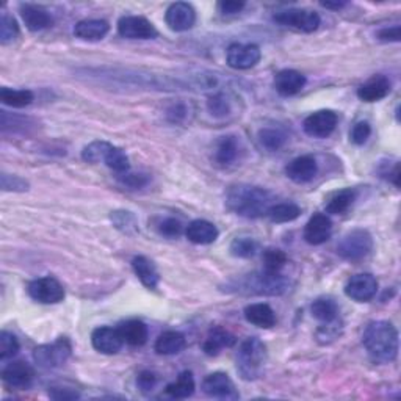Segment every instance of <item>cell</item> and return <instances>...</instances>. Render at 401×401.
I'll list each match as a JSON object with an SVG mask.
<instances>
[{"instance_id":"obj_54","label":"cell","mask_w":401,"mask_h":401,"mask_svg":"<svg viewBox=\"0 0 401 401\" xmlns=\"http://www.w3.org/2000/svg\"><path fill=\"white\" fill-rule=\"evenodd\" d=\"M346 5V2H322V6L329 10H341Z\"/></svg>"},{"instance_id":"obj_31","label":"cell","mask_w":401,"mask_h":401,"mask_svg":"<svg viewBox=\"0 0 401 401\" xmlns=\"http://www.w3.org/2000/svg\"><path fill=\"white\" fill-rule=\"evenodd\" d=\"M195 378L192 372H182L174 383L166 386V395L171 398H188L195 393Z\"/></svg>"},{"instance_id":"obj_11","label":"cell","mask_w":401,"mask_h":401,"mask_svg":"<svg viewBox=\"0 0 401 401\" xmlns=\"http://www.w3.org/2000/svg\"><path fill=\"white\" fill-rule=\"evenodd\" d=\"M378 291L376 277L370 273H361L353 276L345 285V294L357 303H369Z\"/></svg>"},{"instance_id":"obj_2","label":"cell","mask_w":401,"mask_h":401,"mask_svg":"<svg viewBox=\"0 0 401 401\" xmlns=\"http://www.w3.org/2000/svg\"><path fill=\"white\" fill-rule=\"evenodd\" d=\"M362 343L375 362L389 364L398 356V331L389 322H373L364 332Z\"/></svg>"},{"instance_id":"obj_4","label":"cell","mask_w":401,"mask_h":401,"mask_svg":"<svg viewBox=\"0 0 401 401\" xmlns=\"http://www.w3.org/2000/svg\"><path fill=\"white\" fill-rule=\"evenodd\" d=\"M267 362V346L259 337H248L243 341L237 353V370L246 381L257 379Z\"/></svg>"},{"instance_id":"obj_17","label":"cell","mask_w":401,"mask_h":401,"mask_svg":"<svg viewBox=\"0 0 401 401\" xmlns=\"http://www.w3.org/2000/svg\"><path fill=\"white\" fill-rule=\"evenodd\" d=\"M332 234V221L328 215L317 213L312 216L304 228V240L309 244H323L329 240Z\"/></svg>"},{"instance_id":"obj_5","label":"cell","mask_w":401,"mask_h":401,"mask_svg":"<svg viewBox=\"0 0 401 401\" xmlns=\"http://www.w3.org/2000/svg\"><path fill=\"white\" fill-rule=\"evenodd\" d=\"M373 249V239L369 230L355 229L346 234L337 244V254L345 261H361L369 256Z\"/></svg>"},{"instance_id":"obj_34","label":"cell","mask_w":401,"mask_h":401,"mask_svg":"<svg viewBox=\"0 0 401 401\" xmlns=\"http://www.w3.org/2000/svg\"><path fill=\"white\" fill-rule=\"evenodd\" d=\"M310 310H312V317L317 318V320L322 323H331L337 320L338 317L337 304L329 300V298H320V300L314 301Z\"/></svg>"},{"instance_id":"obj_44","label":"cell","mask_w":401,"mask_h":401,"mask_svg":"<svg viewBox=\"0 0 401 401\" xmlns=\"http://www.w3.org/2000/svg\"><path fill=\"white\" fill-rule=\"evenodd\" d=\"M341 336V323L334 320L331 323H323L320 329L317 331V338L320 343H329Z\"/></svg>"},{"instance_id":"obj_49","label":"cell","mask_w":401,"mask_h":401,"mask_svg":"<svg viewBox=\"0 0 401 401\" xmlns=\"http://www.w3.org/2000/svg\"><path fill=\"white\" fill-rule=\"evenodd\" d=\"M378 39L384 41V43H398L401 39V27L393 25V27H386L378 32Z\"/></svg>"},{"instance_id":"obj_7","label":"cell","mask_w":401,"mask_h":401,"mask_svg":"<svg viewBox=\"0 0 401 401\" xmlns=\"http://www.w3.org/2000/svg\"><path fill=\"white\" fill-rule=\"evenodd\" d=\"M277 24L284 27H290L298 32L312 33L320 27L322 19L318 16V13L309 11V10H300V8H290L276 13L273 16Z\"/></svg>"},{"instance_id":"obj_48","label":"cell","mask_w":401,"mask_h":401,"mask_svg":"<svg viewBox=\"0 0 401 401\" xmlns=\"http://www.w3.org/2000/svg\"><path fill=\"white\" fill-rule=\"evenodd\" d=\"M113 223L117 224V228L122 229L124 232H129V228L137 229V223H135V216L131 212H114L112 215Z\"/></svg>"},{"instance_id":"obj_15","label":"cell","mask_w":401,"mask_h":401,"mask_svg":"<svg viewBox=\"0 0 401 401\" xmlns=\"http://www.w3.org/2000/svg\"><path fill=\"white\" fill-rule=\"evenodd\" d=\"M33 378H35V372L29 364L22 361L11 362L2 370L4 383L11 389H29L33 383Z\"/></svg>"},{"instance_id":"obj_12","label":"cell","mask_w":401,"mask_h":401,"mask_svg":"<svg viewBox=\"0 0 401 401\" xmlns=\"http://www.w3.org/2000/svg\"><path fill=\"white\" fill-rule=\"evenodd\" d=\"M261 49L256 44H232L229 46L226 61L234 70H251L261 61Z\"/></svg>"},{"instance_id":"obj_22","label":"cell","mask_w":401,"mask_h":401,"mask_svg":"<svg viewBox=\"0 0 401 401\" xmlns=\"http://www.w3.org/2000/svg\"><path fill=\"white\" fill-rule=\"evenodd\" d=\"M244 318H246L248 323L263 329H270L276 324L275 310L271 309L268 304L263 303L249 304L248 308L244 309Z\"/></svg>"},{"instance_id":"obj_33","label":"cell","mask_w":401,"mask_h":401,"mask_svg":"<svg viewBox=\"0 0 401 401\" xmlns=\"http://www.w3.org/2000/svg\"><path fill=\"white\" fill-rule=\"evenodd\" d=\"M259 141L267 151H280L287 141V135L280 127H265L259 131Z\"/></svg>"},{"instance_id":"obj_1","label":"cell","mask_w":401,"mask_h":401,"mask_svg":"<svg viewBox=\"0 0 401 401\" xmlns=\"http://www.w3.org/2000/svg\"><path fill=\"white\" fill-rule=\"evenodd\" d=\"M273 195L268 190L239 183L228 190L226 206L235 215L244 218H261L273 206Z\"/></svg>"},{"instance_id":"obj_14","label":"cell","mask_w":401,"mask_h":401,"mask_svg":"<svg viewBox=\"0 0 401 401\" xmlns=\"http://www.w3.org/2000/svg\"><path fill=\"white\" fill-rule=\"evenodd\" d=\"M165 22L173 32H187L196 22V11L190 4L176 2L168 6Z\"/></svg>"},{"instance_id":"obj_43","label":"cell","mask_w":401,"mask_h":401,"mask_svg":"<svg viewBox=\"0 0 401 401\" xmlns=\"http://www.w3.org/2000/svg\"><path fill=\"white\" fill-rule=\"evenodd\" d=\"M0 187L4 192H27L29 190V182L25 179L19 178V176H11L4 173L0 178Z\"/></svg>"},{"instance_id":"obj_23","label":"cell","mask_w":401,"mask_h":401,"mask_svg":"<svg viewBox=\"0 0 401 401\" xmlns=\"http://www.w3.org/2000/svg\"><path fill=\"white\" fill-rule=\"evenodd\" d=\"M108 30L110 25L104 19H85L74 27V35L84 41H99L107 35Z\"/></svg>"},{"instance_id":"obj_27","label":"cell","mask_w":401,"mask_h":401,"mask_svg":"<svg viewBox=\"0 0 401 401\" xmlns=\"http://www.w3.org/2000/svg\"><path fill=\"white\" fill-rule=\"evenodd\" d=\"M132 268H133L135 275H137V277L141 281V284L145 285V287H147V289H157L160 276L157 273V268H155V265L151 261L146 259L145 256L133 257Z\"/></svg>"},{"instance_id":"obj_50","label":"cell","mask_w":401,"mask_h":401,"mask_svg":"<svg viewBox=\"0 0 401 401\" xmlns=\"http://www.w3.org/2000/svg\"><path fill=\"white\" fill-rule=\"evenodd\" d=\"M244 2H237V0H223L218 4V8L224 16H234L239 15V13L244 8Z\"/></svg>"},{"instance_id":"obj_20","label":"cell","mask_w":401,"mask_h":401,"mask_svg":"<svg viewBox=\"0 0 401 401\" xmlns=\"http://www.w3.org/2000/svg\"><path fill=\"white\" fill-rule=\"evenodd\" d=\"M390 93V81L386 76H373L359 86L357 98L364 102H378Z\"/></svg>"},{"instance_id":"obj_53","label":"cell","mask_w":401,"mask_h":401,"mask_svg":"<svg viewBox=\"0 0 401 401\" xmlns=\"http://www.w3.org/2000/svg\"><path fill=\"white\" fill-rule=\"evenodd\" d=\"M187 117V107L183 104H176L168 110V118L173 122H180Z\"/></svg>"},{"instance_id":"obj_29","label":"cell","mask_w":401,"mask_h":401,"mask_svg":"<svg viewBox=\"0 0 401 401\" xmlns=\"http://www.w3.org/2000/svg\"><path fill=\"white\" fill-rule=\"evenodd\" d=\"M240 146L235 137L229 135V137H223L215 147V162L220 166H229L239 157Z\"/></svg>"},{"instance_id":"obj_45","label":"cell","mask_w":401,"mask_h":401,"mask_svg":"<svg viewBox=\"0 0 401 401\" xmlns=\"http://www.w3.org/2000/svg\"><path fill=\"white\" fill-rule=\"evenodd\" d=\"M182 223L176 218H166L159 224V232L162 235L168 237V239H174V237H179L182 234Z\"/></svg>"},{"instance_id":"obj_52","label":"cell","mask_w":401,"mask_h":401,"mask_svg":"<svg viewBox=\"0 0 401 401\" xmlns=\"http://www.w3.org/2000/svg\"><path fill=\"white\" fill-rule=\"evenodd\" d=\"M49 395L53 400H77L80 395L72 389H61V387H52Z\"/></svg>"},{"instance_id":"obj_13","label":"cell","mask_w":401,"mask_h":401,"mask_svg":"<svg viewBox=\"0 0 401 401\" xmlns=\"http://www.w3.org/2000/svg\"><path fill=\"white\" fill-rule=\"evenodd\" d=\"M202 390L206 395L220 400H237L240 397L239 392L235 390L232 379L223 372H215L204 379Z\"/></svg>"},{"instance_id":"obj_46","label":"cell","mask_w":401,"mask_h":401,"mask_svg":"<svg viewBox=\"0 0 401 401\" xmlns=\"http://www.w3.org/2000/svg\"><path fill=\"white\" fill-rule=\"evenodd\" d=\"M118 179L129 188H143L145 185H147L149 178L146 174H133V173H124V174H118Z\"/></svg>"},{"instance_id":"obj_18","label":"cell","mask_w":401,"mask_h":401,"mask_svg":"<svg viewBox=\"0 0 401 401\" xmlns=\"http://www.w3.org/2000/svg\"><path fill=\"white\" fill-rule=\"evenodd\" d=\"M318 173V163L312 157V155H301L291 160L287 166H285V174L290 180L296 183H305L310 182Z\"/></svg>"},{"instance_id":"obj_19","label":"cell","mask_w":401,"mask_h":401,"mask_svg":"<svg viewBox=\"0 0 401 401\" xmlns=\"http://www.w3.org/2000/svg\"><path fill=\"white\" fill-rule=\"evenodd\" d=\"M305 85V77L301 72L295 70H284L276 74L275 77V88L281 96H295L300 93Z\"/></svg>"},{"instance_id":"obj_28","label":"cell","mask_w":401,"mask_h":401,"mask_svg":"<svg viewBox=\"0 0 401 401\" xmlns=\"http://www.w3.org/2000/svg\"><path fill=\"white\" fill-rule=\"evenodd\" d=\"M119 332L124 343L131 346H143L147 342V326L140 320H129L119 326Z\"/></svg>"},{"instance_id":"obj_39","label":"cell","mask_w":401,"mask_h":401,"mask_svg":"<svg viewBox=\"0 0 401 401\" xmlns=\"http://www.w3.org/2000/svg\"><path fill=\"white\" fill-rule=\"evenodd\" d=\"M19 35V25L16 19L8 13H2V19H0V43L8 44L13 39H16Z\"/></svg>"},{"instance_id":"obj_37","label":"cell","mask_w":401,"mask_h":401,"mask_svg":"<svg viewBox=\"0 0 401 401\" xmlns=\"http://www.w3.org/2000/svg\"><path fill=\"white\" fill-rule=\"evenodd\" d=\"M104 163L108 168L113 169V171L118 173V174H124L127 171H131V163H129V157L121 147H117V146H113L110 149V152H108Z\"/></svg>"},{"instance_id":"obj_16","label":"cell","mask_w":401,"mask_h":401,"mask_svg":"<svg viewBox=\"0 0 401 401\" xmlns=\"http://www.w3.org/2000/svg\"><path fill=\"white\" fill-rule=\"evenodd\" d=\"M91 343L94 350H98L102 355H117L124 345V341H122L119 329L100 326V328L93 331Z\"/></svg>"},{"instance_id":"obj_10","label":"cell","mask_w":401,"mask_h":401,"mask_svg":"<svg viewBox=\"0 0 401 401\" xmlns=\"http://www.w3.org/2000/svg\"><path fill=\"white\" fill-rule=\"evenodd\" d=\"M337 121V114L332 110H320L309 114V117L304 119L303 129L309 137L326 138L336 131Z\"/></svg>"},{"instance_id":"obj_41","label":"cell","mask_w":401,"mask_h":401,"mask_svg":"<svg viewBox=\"0 0 401 401\" xmlns=\"http://www.w3.org/2000/svg\"><path fill=\"white\" fill-rule=\"evenodd\" d=\"M207 110L215 118H224L230 113V102L226 98V94L218 93L210 96L207 100Z\"/></svg>"},{"instance_id":"obj_3","label":"cell","mask_w":401,"mask_h":401,"mask_svg":"<svg viewBox=\"0 0 401 401\" xmlns=\"http://www.w3.org/2000/svg\"><path fill=\"white\" fill-rule=\"evenodd\" d=\"M234 289L240 294L251 295H265V296H277L284 295L290 289V281L281 273H271L263 270L261 273H253L244 276Z\"/></svg>"},{"instance_id":"obj_32","label":"cell","mask_w":401,"mask_h":401,"mask_svg":"<svg viewBox=\"0 0 401 401\" xmlns=\"http://www.w3.org/2000/svg\"><path fill=\"white\" fill-rule=\"evenodd\" d=\"M301 215V209L294 202H281L273 204L268 210L267 216L273 223H290L295 221Z\"/></svg>"},{"instance_id":"obj_38","label":"cell","mask_w":401,"mask_h":401,"mask_svg":"<svg viewBox=\"0 0 401 401\" xmlns=\"http://www.w3.org/2000/svg\"><path fill=\"white\" fill-rule=\"evenodd\" d=\"M257 249H259L257 242L249 239V237H239L230 243V254L240 257V259H249V257L256 256Z\"/></svg>"},{"instance_id":"obj_30","label":"cell","mask_w":401,"mask_h":401,"mask_svg":"<svg viewBox=\"0 0 401 401\" xmlns=\"http://www.w3.org/2000/svg\"><path fill=\"white\" fill-rule=\"evenodd\" d=\"M355 199H356L355 190L345 188L332 195L328 199V202L324 204V209H326V212L331 215H342L353 206Z\"/></svg>"},{"instance_id":"obj_6","label":"cell","mask_w":401,"mask_h":401,"mask_svg":"<svg viewBox=\"0 0 401 401\" xmlns=\"http://www.w3.org/2000/svg\"><path fill=\"white\" fill-rule=\"evenodd\" d=\"M71 343L67 338H58L57 342L49 345H41L33 351L35 362L43 369H57L63 365L71 356Z\"/></svg>"},{"instance_id":"obj_25","label":"cell","mask_w":401,"mask_h":401,"mask_svg":"<svg viewBox=\"0 0 401 401\" xmlns=\"http://www.w3.org/2000/svg\"><path fill=\"white\" fill-rule=\"evenodd\" d=\"M185 345H187V338L182 332L166 331L159 336L157 341H155L154 348L159 355L173 356V355H179V353L185 348Z\"/></svg>"},{"instance_id":"obj_47","label":"cell","mask_w":401,"mask_h":401,"mask_svg":"<svg viewBox=\"0 0 401 401\" xmlns=\"http://www.w3.org/2000/svg\"><path fill=\"white\" fill-rule=\"evenodd\" d=\"M370 133H372V127H370L369 122L361 121V122H357L355 127H353L350 137H351V141L355 143V145L361 146L367 140H369Z\"/></svg>"},{"instance_id":"obj_36","label":"cell","mask_w":401,"mask_h":401,"mask_svg":"<svg viewBox=\"0 0 401 401\" xmlns=\"http://www.w3.org/2000/svg\"><path fill=\"white\" fill-rule=\"evenodd\" d=\"M113 147V145L107 141H93L88 145L84 152H81V159L88 163H100V162H105L108 152H110V149Z\"/></svg>"},{"instance_id":"obj_8","label":"cell","mask_w":401,"mask_h":401,"mask_svg":"<svg viewBox=\"0 0 401 401\" xmlns=\"http://www.w3.org/2000/svg\"><path fill=\"white\" fill-rule=\"evenodd\" d=\"M29 295L41 304H57L63 301L65 289L57 280L47 276L32 281L29 284Z\"/></svg>"},{"instance_id":"obj_26","label":"cell","mask_w":401,"mask_h":401,"mask_svg":"<svg viewBox=\"0 0 401 401\" xmlns=\"http://www.w3.org/2000/svg\"><path fill=\"white\" fill-rule=\"evenodd\" d=\"M234 343L235 337L228 329L216 326V328L210 329L206 342L202 345V350L209 356H216L223 348H230Z\"/></svg>"},{"instance_id":"obj_9","label":"cell","mask_w":401,"mask_h":401,"mask_svg":"<svg viewBox=\"0 0 401 401\" xmlns=\"http://www.w3.org/2000/svg\"><path fill=\"white\" fill-rule=\"evenodd\" d=\"M118 33L127 39H152L159 35L151 20L143 16L121 18L118 22Z\"/></svg>"},{"instance_id":"obj_40","label":"cell","mask_w":401,"mask_h":401,"mask_svg":"<svg viewBox=\"0 0 401 401\" xmlns=\"http://www.w3.org/2000/svg\"><path fill=\"white\" fill-rule=\"evenodd\" d=\"M287 263V256H285L284 251L270 248L263 253V265L265 270L271 271V273H281V270Z\"/></svg>"},{"instance_id":"obj_21","label":"cell","mask_w":401,"mask_h":401,"mask_svg":"<svg viewBox=\"0 0 401 401\" xmlns=\"http://www.w3.org/2000/svg\"><path fill=\"white\" fill-rule=\"evenodd\" d=\"M185 235L195 244H210L218 239V229L210 221L195 220L187 226Z\"/></svg>"},{"instance_id":"obj_51","label":"cell","mask_w":401,"mask_h":401,"mask_svg":"<svg viewBox=\"0 0 401 401\" xmlns=\"http://www.w3.org/2000/svg\"><path fill=\"white\" fill-rule=\"evenodd\" d=\"M137 384L143 392H149L154 389L155 384H157V376H155L152 372H141L137 379Z\"/></svg>"},{"instance_id":"obj_35","label":"cell","mask_w":401,"mask_h":401,"mask_svg":"<svg viewBox=\"0 0 401 401\" xmlns=\"http://www.w3.org/2000/svg\"><path fill=\"white\" fill-rule=\"evenodd\" d=\"M33 99H35V96L30 90H11V88H2L0 90V100L13 108H24L30 105Z\"/></svg>"},{"instance_id":"obj_42","label":"cell","mask_w":401,"mask_h":401,"mask_svg":"<svg viewBox=\"0 0 401 401\" xmlns=\"http://www.w3.org/2000/svg\"><path fill=\"white\" fill-rule=\"evenodd\" d=\"M18 353H19L18 338L6 331L0 332V359L6 361V359L16 356Z\"/></svg>"},{"instance_id":"obj_24","label":"cell","mask_w":401,"mask_h":401,"mask_svg":"<svg viewBox=\"0 0 401 401\" xmlns=\"http://www.w3.org/2000/svg\"><path fill=\"white\" fill-rule=\"evenodd\" d=\"M20 16H22V20L25 27L32 32H39L44 30L47 27L52 25V16L47 13L46 10L39 8V6L35 5H22L20 6Z\"/></svg>"}]
</instances>
